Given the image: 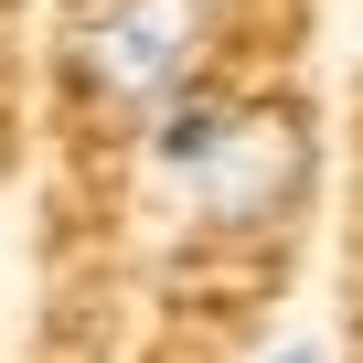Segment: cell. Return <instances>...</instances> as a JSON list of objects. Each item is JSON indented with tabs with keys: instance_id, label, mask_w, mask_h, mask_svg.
<instances>
[{
	"instance_id": "cell-1",
	"label": "cell",
	"mask_w": 363,
	"mask_h": 363,
	"mask_svg": "<svg viewBox=\"0 0 363 363\" xmlns=\"http://www.w3.org/2000/svg\"><path fill=\"white\" fill-rule=\"evenodd\" d=\"M203 54V0H96L86 33H75V65L96 96L118 107H160Z\"/></svg>"
},
{
	"instance_id": "cell-2",
	"label": "cell",
	"mask_w": 363,
	"mask_h": 363,
	"mask_svg": "<svg viewBox=\"0 0 363 363\" xmlns=\"http://www.w3.org/2000/svg\"><path fill=\"white\" fill-rule=\"evenodd\" d=\"M299 171H310V139L289 118H267V107H235L225 139L203 150V171L182 182V193H193L203 214H225V225H257V214H278L299 193Z\"/></svg>"
},
{
	"instance_id": "cell-3",
	"label": "cell",
	"mask_w": 363,
	"mask_h": 363,
	"mask_svg": "<svg viewBox=\"0 0 363 363\" xmlns=\"http://www.w3.org/2000/svg\"><path fill=\"white\" fill-rule=\"evenodd\" d=\"M267 363H331V352H320V342H278Z\"/></svg>"
}]
</instances>
